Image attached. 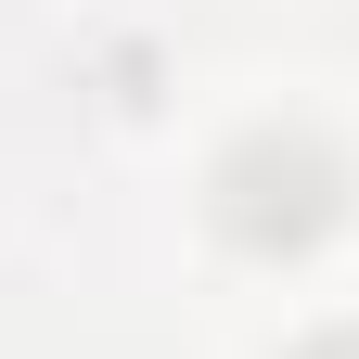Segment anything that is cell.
I'll use <instances>...</instances> for the list:
<instances>
[{
  "label": "cell",
  "instance_id": "6da1fadb",
  "mask_svg": "<svg viewBox=\"0 0 359 359\" xmlns=\"http://www.w3.org/2000/svg\"><path fill=\"white\" fill-rule=\"evenodd\" d=\"M205 205H218V231H231L244 257H308L346 218V154L308 142V128H244V142L218 154Z\"/></svg>",
  "mask_w": 359,
  "mask_h": 359
},
{
  "label": "cell",
  "instance_id": "7a4b0ae2",
  "mask_svg": "<svg viewBox=\"0 0 359 359\" xmlns=\"http://www.w3.org/2000/svg\"><path fill=\"white\" fill-rule=\"evenodd\" d=\"M295 359H359V321H334V334H308Z\"/></svg>",
  "mask_w": 359,
  "mask_h": 359
}]
</instances>
